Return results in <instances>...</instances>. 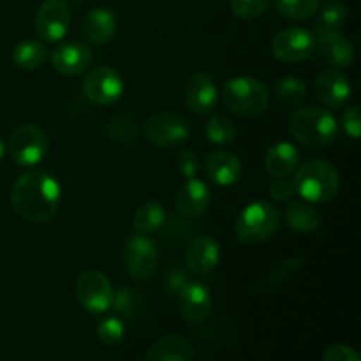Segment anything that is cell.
<instances>
[{
	"instance_id": "obj_6",
	"label": "cell",
	"mask_w": 361,
	"mask_h": 361,
	"mask_svg": "<svg viewBox=\"0 0 361 361\" xmlns=\"http://www.w3.org/2000/svg\"><path fill=\"white\" fill-rule=\"evenodd\" d=\"M143 137L159 148H176L190 136V126L182 115L175 111L152 113L141 127Z\"/></svg>"
},
{
	"instance_id": "obj_16",
	"label": "cell",
	"mask_w": 361,
	"mask_h": 361,
	"mask_svg": "<svg viewBox=\"0 0 361 361\" xmlns=\"http://www.w3.org/2000/svg\"><path fill=\"white\" fill-rule=\"evenodd\" d=\"M90 63L92 49L85 42H63L51 53V66L63 76H80L87 73Z\"/></svg>"
},
{
	"instance_id": "obj_8",
	"label": "cell",
	"mask_w": 361,
	"mask_h": 361,
	"mask_svg": "<svg viewBox=\"0 0 361 361\" xmlns=\"http://www.w3.org/2000/svg\"><path fill=\"white\" fill-rule=\"evenodd\" d=\"M271 53L286 63H302L316 53V37L312 32L300 27H289L271 37Z\"/></svg>"
},
{
	"instance_id": "obj_5",
	"label": "cell",
	"mask_w": 361,
	"mask_h": 361,
	"mask_svg": "<svg viewBox=\"0 0 361 361\" xmlns=\"http://www.w3.org/2000/svg\"><path fill=\"white\" fill-rule=\"evenodd\" d=\"M281 224V214L268 201L247 204L235 222V235L243 243H259L268 240Z\"/></svg>"
},
{
	"instance_id": "obj_30",
	"label": "cell",
	"mask_w": 361,
	"mask_h": 361,
	"mask_svg": "<svg viewBox=\"0 0 361 361\" xmlns=\"http://www.w3.org/2000/svg\"><path fill=\"white\" fill-rule=\"evenodd\" d=\"M348 20V7L341 2V0H330L326 6L321 9L319 18L316 21V34H323V32H334L338 30L342 25Z\"/></svg>"
},
{
	"instance_id": "obj_22",
	"label": "cell",
	"mask_w": 361,
	"mask_h": 361,
	"mask_svg": "<svg viewBox=\"0 0 361 361\" xmlns=\"http://www.w3.org/2000/svg\"><path fill=\"white\" fill-rule=\"evenodd\" d=\"M300 162H302V159H300L298 148L291 143H286V141L275 143L274 147L268 148L267 155H264L267 171L274 178H289L291 175H295Z\"/></svg>"
},
{
	"instance_id": "obj_26",
	"label": "cell",
	"mask_w": 361,
	"mask_h": 361,
	"mask_svg": "<svg viewBox=\"0 0 361 361\" xmlns=\"http://www.w3.org/2000/svg\"><path fill=\"white\" fill-rule=\"evenodd\" d=\"M111 309L118 314L122 319H136L141 316L145 309V298L141 291L129 288H120L118 291L113 293Z\"/></svg>"
},
{
	"instance_id": "obj_3",
	"label": "cell",
	"mask_w": 361,
	"mask_h": 361,
	"mask_svg": "<svg viewBox=\"0 0 361 361\" xmlns=\"http://www.w3.org/2000/svg\"><path fill=\"white\" fill-rule=\"evenodd\" d=\"M293 185L295 192H298L309 203H328L337 196L341 176L334 164L323 159H314L298 166Z\"/></svg>"
},
{
	"instance_id": "obj_40",
	"label": "cell",
	"mask_w": 361,
	"mask_h": 361,
	"mask_svg": "<svg viewBox=\"0 0 361 361\" xmlns=\"http://www.w3.org/2000/svg\"><path fill=\"white\" fill-rule=\"evenodd\" d=\"M73 2H80V0H73Z\"/></svg>"
},
{
	"instance_id": "obj_38",
	"label": "cell",
	"mask_w": 361,
	"mask_h": 361,
	"mask_svg": "<svg viewBox=\"0 0 361 361\" xmlns=\"http://www.w3.org/2000/svg\"><path fill=\"white\" fill-rule=\"evenodd\" d=\"M323 361H361L356 349L345 344H334L324 351Z\"/></svg>"
},
{
	"instance_id": "obj_36",
	"label": "cell",
	"mask_w": 361,
	"mask_h": 361,
	"mask_svg": "<svg viewBox=\"0 0 361 361\" xmlns=\"http://www.w3.org/2000/svg\"><path fill=\"white\" fill-rule=\"evenodd\" d=\"M342 126L344 130L353 137V140H360L361 136V115H360V106L353 104L342 115Z\"/></svg>"
},
{
	"instance_id": "obj_19",
	"label": "cell",
	"mask_w": 361,
	"mask_h": 361,
	"mask_svg": "<svg viewBox=\"0 0 361 361\" xmlns=\"http://www.w3.org/2000/svg\"><path fill=\"white\" fill-rule=\"evenodd\" d=\"M204 169L217 185H235L242 178V162L236 155L226 150H212L204 159Z\"/></svg>"
},
{
	"instance_id": "obj_1",
	"label": "cell",
	"mask_w": 361,
	"mask_h": 361,
	"mask_svg": "<svg viewBox=\"0 0 361 361\" xmlns=\"http://www.w3.org/2000/svg\"><path fill=\"white\" fill-rule=\"evenodd\" d=\"M11 204L28 222H48L60 207V185L56 178L42 169H30L14 182Z\"/></svg>"
},
{
	"instance_id": "obj_10",
	"label": "cell",
	"mask_w": 361,
	"mask_h": 361,
	"mask_svg": "<svg viewBox=\"0 0 361 361\" xmlns=\"http://www.w3.org/2000/svg\"><path fill=\"white\" fill-rule=\"evenodd\" d=\"M159 264V249L154 240L143 233L130 235L123 249V267L136 281H147L155 274Z\"/></svg>"
},
{
	"instance_id": "obj_9",
	"label": "cell",
	"mask_w": 361,
	"mask_h": 361,
	"mask_svg": "<svg viewBox=\"0 0 361 361\" xmlns=\"http://www.w3.org/2000/svg\"><path fill=\"white\" fill-rule=\"evenodd\" d=\"M126 85L122 74L109 66L94 67L83 80V94L97 106H113L122 99Z\"/></svg>"
},
{
	"instance_id": "obj_4",
	"label": "cell",
	"mask_w": 361,
	"mask_h": 361,
	"mask_svg": "<svg viewBox=\"0 0 361 361\" xmlns=\"http://www.w3.org/2000/svg\"><path fill=\"white\" fill-rule=\"evenodd\" d=\"M289 133L298 143L310 148L326 147L337 137V118L328 109L309 106L296 109L289 118Z\"/></svg>"
},
{
	"instance_id": "obj_27",
	"label": "cell",
	"mask_w": 361,
	"mask_h": 361,
	"mask_svg": "<svg viewBox=\"0 0 361 361\" xmlns=\"http://www.w3.org/2000/svg\"><path fill=\"white\" fill-rule=\"evenodd\" d=\"M166 222V210L157 201H147L134 214V228L137 233L150 235L159 231Z\"/></svg>"
},
{
	"instance_id": "obj_2",
	"label": "cell",
	"mask_w": 361,
	"mask_h": 361,
	"mask_svg": "<svg viewBox=\"0 0 361 361\" xmlns=\"http://www.w3.org/2000/svg\"><path fill=\"white\" fill-rule=\"evenodd\" d=\"M222 104L242 118L263 115L270 106V90L263 81L250 76L231 78L222 87Z\"/></svg>"
},
{
	"instance_id": "obj_37",
	"label": "cell",
	"mask_w": 361,
	"mask_h": 361,
	"mask_svg": "<svg viewBox=\"0 0 361 361\" xmlns=\"http://www.w3.org/2000/svg\"><path fill=\"white\" fill-rule=\"evenodd\" d=\"M268 194H270L271 200L279 201V203H286V201L291 200V196L295 194V185H293V180L275 178L274 182L268 185Z\"/></svg>"
},
{
	"instance_id": "obj_31",
	"label": "cell",
	"mask_w": 361,
	"mask_h": 361,
	"mask_svg": "<svg viewBox=\"0 0 361 361\" xmlns=\"http://www.w3.org/2000/svg\"><path fill=\"white\" fill-rule=\"evenodd\" d=\"M102 130L108 140L126 145L134 141V137L137 136V123L129 115H116L104 123Z\"/></svg>"
},
{
	"instance_id": "obj_21",
	"label": "cell",
	"mask_w": 361,
	"mask_h": 361,
	"mask_svg": "<svg viewBox=\"0 0 361 361\" xmlns=\"http://www.w3.org/2000/svg\"><path fill=\"white\" fill-rule=\"evenodd\" d=\"M145 361H194V345L183 335H164L150 345Z\"/></svg>"
},
{
	"instance_id": "obj_25",
	"label": "cell",
	"mask_w": 361,
	"mask_h": 361,
	"mask_svg": "<svg viewBox=\"0 0 361 361\" xmlns=\"http://www.w3.org/2000/svg\"><path fill=\"white\" fill-rule=\"evenodd\" d=\"M48 59V48L39 41H23L13 49V62L21 71H35Z\"/></svg>"
},
{
	"instance_id": "obj_13",
	"label": "cell",
	"mask_w": 361,
	"mask_h": 361,
	"mask_svg": "<svg viewBox=\"0 0 361 361\" xmlns=\"http://www.w3.org/2000/svg\"><path fill=\"white\" fill-rule=\"evenodd\" d=\"M316 97L326 108H344L353 95L351 81L337 69H324L317 74L314 83Z\"/></svg>"
},
{
	"instance_id": "obj_14",
	"label": "cell",
	"mask_w": 361,
	"mask_h": 361,
	"mask_svg": "<svg viewBox=\"0 0 361 361\" xmlns=\"http://www.w3.org/2000/svg\"><path fill=\"white\" fill-rule=\"evenodd\" d=\"M187 108L196 115H210L219 104V88L214 78L207 73H196L185 85Z\"/></svg>"
},
{
	"instance_id": "obj_15",
	"label": "cell",
	"mask_w": 361,
	"mask_h": 361,
	"mask_svg": "<svg viewBox=\"0 0 361 361\" xmlns=\"http://www.w3.org/2000/svg\"><path fill=\"white\" fill-rule=\"evenodd\" d=\"M214 307L210 291L201 282H185L178 291V309L189 323L200 324L208 319Z\"/></svg>"
},
{
	"instance_id": "obj_34",
	"label": "cell",
	"mask_w": 361,
	"mask_h": 361,
	"mask_svg": "<svg viewBox=\"0 0 361 361\" xmlns=\"http://www.w3.org/2000/svg\"><path fill=\"white\" fill-rule=\"evenodd\" d=\"M233 14L240 20H254L270 6V0H229Z\"/></svg>"
},
{
	"instance_id": "obj_12",
	"label": "cell",
	"mask_w": 361,
	"mask_h": 361,
	"mask_svg": "<svg viewBox=\"0 0 361 361\" xmlns=\"http://www.w3.org/2000/svg\"><path fill=\"white\" fill-rule=\"evenodd\" d=\"M71 27V11L63 0H44L35 13V32L46 42H59Z\"/></svg>"
},
{
	"instance_id": "obj_24",
	"label": "cell",
	"mask_w": 361,
	"mask_h": 361,
	"mask_svg": "<svg viewBox=\"0 0 361 361\" xmlns=\"http://www.w3.org/2000/svg\"><path fill=\"white\" fill-rule=\"evenodd\" d=\"M286 224L296 233H314L321 226V215L312 204L291 201L284 210Z\"/></svg>"
},
{
	"instance_id": "obj_23",
	"label": "cell",
	"mask_w": 361,
	"mask_h": 361,
	"mask_svg": "<svg viewBox=\"0 0 361 361\" xmlns=\"http://www.w3.org/2000/svg\"><path fill=\"white\" fill-rule=\"evenodd\" d=\"M81 34L92 44H106L111 41L116 34V18L111 11L99 9L90 11L83 18L81 23Z\"/></svg>"
},
{
	"instance_id": "obj_39",
	"label": "cell",
	"mask_w": 361,
	"mask_h": 361,
	"mask_svg": "<svg viewBox=\"0 0 361 361\" xmlns=\"http://www.w3.org/2000/svg\"><path fill=\"white\" fill-rule=\"evenodd\" d=\"M6 152H7V145H6V141H4L2 137H0V161H2V159H4Z\"/></svg>"
},
{
	"instance_id": "obj_17",
	"label": "cell",
	"mask_w": 361,
	"mask_h": 361,
	"mask_svg": "<svg viewBox=\"0 0 361 361\" xmlns=\"http://www.w3.org/2000/svg\"><path fill=\"white\" fill-rule=\"evenodd\" d=\"M212 201V190L203 180L200 178H187V182L180 187L176 194L175 207L182 217L196 219L207 212Z\"/></svg>"
},
{
	"instance_id": "obj_7",
	"label": "cell",
	"mask_w": 361,
	"mask_h": 361,
	"mask_svg": "<svg viewBox=\"0 0 361 361\" xmlns=\"http://www.w3.org/2000/svg\"><path fill=\"white\" fill-rule=\"evenodd\" d=\"M7 150L11 159L18 166L30 168L39 164L48 154L49 141L44 130L34 123H23L11 133L7 141Z\"/></svg>"
},
{
	"instance_id": "obj_20",
	"label": "cell",
	"mask_w": 361,
	"mask_h": 361,
	"mask_svg": "<svg viewBox=\"0 0 361 361\" xmlns=\"http://www.w3.org/2000/svg\"><path fill=\"white\" fill-rule=\"evenodd\" d=\"M316 46H319L321 56L334 67L344 69L351 66L355 60V46L338 30L317 34Z\"/></svg>"
},
{
	"instance_id": "obj_29",
	"label": "cell",
	"mask_w": 361,
	"mask_h": 361,
	"mask_svg": "<svg viewBox=\"0 0 361 361\" xmlns=\"http://www.w3.org/2000/svg\"><path fill=\"white\" fill-rule=\"evenodd\" d=\"M236 126L229 116L212 115L204 123V134L215 145H229L236 137Z\"/></svg>"
},
{
	"instance_id": "obj_28",
	"label": "cell",
	"mask_w": 361,
	"mask_h": 361,
	"mask_svg": "<svg viewBox=\"0 0 361 361\" xmlns=\"http://www.w3.org/2000/svg\"><path fill=\"white\" fill-rule=\"evenodd\" d=\"M274 95L288 106H300L307 99V85L298 76H284L274 83Z\"/></svg>"
},
{
	"instance_id": "obj_18",
	"label": "cell",
	"mask_w": 361,
	"mask_h": 361,
	"mask_svg": "<svg viewBox=\"0 0 361 361\" xmlns=\"http://www.w3.org/2000/svg\"><path fill=\"white\" fill-rule=\"evenodd\" d=\"M221 259V247L212 236L200 235L190 240L185 250V263L194 274L207 275L215 270Z\"/></svg>"
},
{
	"instance_id": "obj_32",
	"label": "cell",
	"mask_w": 361,
	"mask_h": 361,
	"mask_svg": "<svg viewBox=\"0 0 361 361\" xmlns=\"http://www.w3.org/2000/svg\"><path fill=\"white\" fill-rule=\"evenodd\" d=\"M279 13L288 20L302 21L319 13L321 0H274Z\"/></svg>"
},
{
	"instance_id": "obj_35",
	"label": "cell",
	"mask_w": 361,
	"mask_h": 361,
	"mask_svg": "<svg viewBox=\"0 0 361 361\" xmlns=\"http://www.w3.org/2000/svg\"><path fill=\"white\" fill-rule=\"evenodd\" d=\"M176 168L182 173L183 178H194L196 173L200 171V157L194 150H182L176 157Z\"/></svg>"
},
{
	"instance_id": "obj_33",
	"label": "cell",
	"mask_w": 361,
	"mask_h": 361,
	"mask_svg": "<svg viewBox=\"0 0 361 361\" xmlns=\"http://www.w3.org/2000/svg\"><path fill=\"white\" fill-rule=\"evenodd\" d=\"M97 337L108 345H116L126 337V324L120 317H106L99 323Z\"/></svg>"
},
{
	"instance_id": "obj_11",
	"label": "cell",
	"mask_w": 361,
	"mask_h": 361,
	"mask_svg": "<svg viewBox=\"0 0 361 361\" xmlns=\"http://www.w3.org/2000/svg\"><path fill=\"white\" fill-rule=\"evenodd\" d=\"M76 298L80 305L90 314H104L111 309L113 286L104 274L95 270L83 271L76 281Z\"/></svg>"
}]
</instances>
